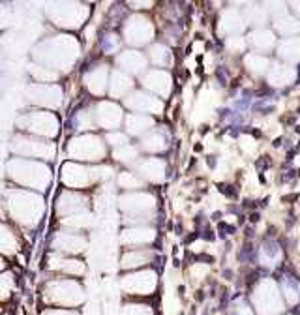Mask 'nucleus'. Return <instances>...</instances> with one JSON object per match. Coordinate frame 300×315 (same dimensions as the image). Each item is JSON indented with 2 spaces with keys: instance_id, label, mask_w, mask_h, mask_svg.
Wrapping results in <instances>:
<instances>
[{
  "instance_id": "1",
  "label": "nucleus",
  "mask_w": 300,
  "mask_h": 315,
  "mask_svg": "<svg viewBox=\"0 0 300 315\" xmlns=\"http://www.w3.org/2000/svg\"><path fill=\"white\" fill-rule=\"evenodd\" d=\"M220 191H221V193H225V195H229V197L235 195V190H231V186H223V184H220Z\"/></svg>"
},
{
  "instance_id": "2",
  "label": "nucleus",
  "mask_w": 300,
  "mask_h": 315,
  "mask_svg": "<svg viewBox=\"0 0 300 315\" xmlns=\"http://www.w3.org/2000/svg\"><path fill=\"white\" fill-rule=\"evenodd\" d=\"M206 163L210 165V167H214V165H216V160H214V158L210 156V158H208V160H206Z\"/></svg>"
},
{
  "instance_id": "3",
  "label": "nucleus",
  "mask_w": 300,
  "mask_h": 315,
  "mask_svg": "<svg viewBox=\"0 0 300 315\" xmlns=\"http://www.w3.org/2000/svg\"><path fill=\"white\" fill-rule=\"evenodd\" d=\"M250 221H251V223L259 221V214H251V216H250Z\"/></svg>"
}]
</instances>
